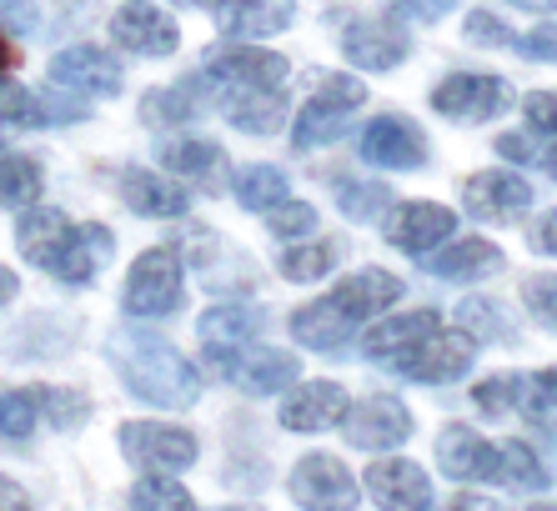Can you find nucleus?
I'll return each instance as SVG.
<instances>
[{
	"instance_id": "nucleus-6",
	"label": "nucleus",
	"mask_w": 557,
	"mask_h": 511,
	"mask_svg": "<svg viewBox=\"0 0 557 511\" xmlns=\"http://www.w3.org/2000/svg\"><path fill=\"white\" fill-rule=\"evenodd\" d=\"M286 491L301 511H357V501H362V486L351 482L347 466L337 457H326V451H307L292 466Z\"/></svg>"
},
{
	"instance_id": "nucleus-47",
	"label": "nucleus",
	"mask_w": 557,
	"mask_h": 511,
	"mask_svg": "<svg viewBox=\"0 0 557 511\" xmlns=\"http://www.w3.org/2000/svg\"><path fill=\"white\" fill-rule=\"evenodd\" d=\"M522 115H528V126L537 136H553L557 141V90H532L528 101H522Z\"/></svg>"
},
{
	"instance_id": "nucleus-49",
	"label": "nucleus",
	"mask_w": 557,
	"mask_h": 511,
	"mask_svg": "<svg viewBox=\"0 0 557 511\" xmlns=\"http://www.w3.org/2000/svg\"><path fill=\"white\" fill-rule=\"evenodd\" d=\"M512 51L528 55V61L557 65V26H537V30H528L522 40H512Z\"/></svg>"
},
{
	"instance_id": "nucleus-26",
	"label": "nucleus",
	"mask_w": 557,
	"mask_h": 511,
	"mask_svg": "<svg viewBox=\"0 0 557 511\" xmlns=\"http://www.w3.org/2000/svg\"><path fill=\"white\" fill-rule=\"evenodd\" d=\"M121 201H126L136 216H146V221H176V216L191 211L186 186L156 176V171H126V176H121Z\"/></svg>"
},
{
	"instance_id": "nucleus-1",
	"label": "nucleus",
	"mask_w": 557,
	"mask_h": 511,
	"mask_svg": "<svg viewBox=\"0 0 557 511\" xmlns=\"http://www.w3.org/2000/svg\"><path fill=\"white\" fill-rule=\"evenodd\" d=\"M111 361H116L121 382L131 386V397L151 401V407L186 411V407H196V397H201V371H196L171 341H161L156 332L111 336Z\"/></svg>"
},
{
	"instance_id": "nucleus-41",
	"label": "nucleus",
	"mask_w": 557,
	"mask_h": 511,
	"mask_svg": "<svg viewBox=\"0 0 557 511\" xmlns=\"http://www.w3.org/2000/svg\"><path fill=\"white\" fill-rule=\"evenodd\" d=\"M267 216V230H272L276 241H301V236H317V205L307 201H276L272 211H261Z\"/></svg>"
},
{
	"instance_id": "nucleus-23",
	"label": "nucleus",
	"mask_w": 557,
	"mask_h": 511,
	"mask_svg": "<svg viewBox=\"0 0 557 511\" xmlns=\"http://www.w3.org/2000/svg\"><path fill=\"white\" fill-rule=\"evenodd\" d=\"M342 55H347L357 71H392L412 55V40L403 30L382 26V21H351L347 36H342Z\"/></svg>"
},
{
	"instance_id": "nucleus-37",
	"label": "nucleus",
	"mask_w": 557,
	"mask_h": 511,
	"mask_svg": "<svg viewBox=\"0 0 557 511\" xmlns=\"http://www.w3.org/2000/svg\"><path fill=\"white\" fill-rule=\"evenodd\" d=\"M40 166L30 155L0 151V205H30L40 196Z\"/></svg>"
},
{
	"instance_id": "nucleus-16",
	"label": "nucleus",
	"mask_w": 557,
	"mask_h": 511,
	"mask_svg": "<svg viewBox=\"0 0 557 511\" xmlns=\"http://www.w3.org/2000/svg\"><path fill=\"white\" fill-rule=\"evenodd\" d=\"M367 497L382 511H428L432 507V482L417 461L387 457L367 466Z\"/></svg>"
},
{
	"instance_id": "nucleus-9",
	"label": "nucleus",
	"mask_w": 557,
	"mask_h": 511,
	"mask_svg": "<svg viewBox=\"0 0 557 511\" xmlns=\"http://www.w3.org/2000/svg\"><path fill=\"white\" fill-rule=\"evenodd\" d=\"M216 371L247 397H276L301 376V361L292 351H276V346H242L226 361H216Z\"/></svg>"
},
{
	"instance_id": "nucleus-27",
	"label": "nucleus",
	"mask_w": 557,
	"mask_h": 511,
	"mask_svg": "<svg viewBox=\"0 0 557 511\" xmlns=\"http://www.w3.org/2000/svg\"><path fill=\"white\" fill-rule=\"evenodd\" d=\"M221 111L232 121L236 130H247V136H276L286 121V90L282 86H251V90H232V96H221Z\"/></svg>"
},
{
	"instance_id": "nucleus-21",
	"label": "nucleus",
	"mask_w": 557,
	"mask_h": 511,
	"mask_svg": "<svg viewBox=\"0 0 557 511\" xmlns=\"http://www.w3.org/2000/svg\"><path fill=\"white\" fill-rule=\"evenodd\" d=\"M196 336H201V351L211 361H226L232 351H242V346H251L261 336V311L242 307V301H221V307L201 311Z\"/></svg>"
},
{
	"instance_id": "nucleus-58",
	"label": "nucleus",
	"mask_w": 557,
	"mask_h": 511,
	"mask_svg": "<svg viewBox=\"0 0 557 511\" xmlns=\"http://www.w3.org/2000/svg\"><path fill=\"white\" fill-rule=\"evenodd\" d=\"M532 511H557V507H532Z\"/></svg>"
},
{
	"instance_id": "nucleus-2",
	"label": "nucleus",
	"mask_w": 557,
	"mask_h": 511,
	"mask_svg": "<svg viewBox=\"0 0 557 511\" xmlns=\"http://www.w3.org/2000/svg\"><path fill=\"white\" fill-rule=\"evenodd\" d=\"M367 105V80L342 76V71H322V86L311 90V101L292 121V146L311 151V146H332L342 130L351 126V115Z\"/></svg>"
},
{
	"instance_id": "nucleus-22",
	"label": "nucleus",
	"mask_w": 557,
	"mask_h": 511,
	"mask_svg": "<svg viewBox=\"0 0 557 511\" xmlns=\"http://www.w3.org/2000/svg\"><path fill=\"white\" fill-rule=\"evenodd\" d=\"M428 261V276L437 282H482V276H497L507 266V256L497 251L493 241H482V236H462V241H442Z\"/></svg>"
},
{
	"instance_id": "nucleus-17",
	"label": "nucleus",
	"mask_w": 557,
	"mask_h": 511,
	"mask_svg": "<svg viewBox=\"0 0 557 511\" xmlns=\"http://www.w3.org/2000/svg\"><path fill=\"white\" fill-rule=\"evenodd\" d=\"M462 205L478 221H518L532 211V186L512 171H482V176H467Z\"/></svg>"
},
{
	"instance_id": "nucleus-25",
	"label": "nucleus",
	"mask_w": 557,
	"mask_h": 511,
	"mask_svg": "<svg viewBox=\"0 0 557 511\" xmlns=\"http://www.w3.org/2000/svg\"><path fill=\"white\" fill-rule=\"evenodd\" d=\"M442 326V316L432 307H417V311H403V316H382L372 321L362 332V357L372 361H392L403 357V351H412L422 336H432Z\"/></svg>"
},
{
	"instance_id": "nucleus-48",
	"label": "nucleus",
	"mask_w": 557,
	"mask_h": 511,
	"mask_svg": "<svg viewBox=\"0 0 557 511\" xmlns=\"http://www.w3.org/2000/svg\"><path fill=\"white\" fill-rule=\"evenodd\" d=\"M462 30H467V40H472V46H507V51H512V30H507L497 15H487V11H472Z\"/></svg>"
},
{
	"instance_id": "nucleus-51",
	"label": "nucleus",
	"mask_w": 557,
	"mask_h": 511,
	"mask_svg": "<svg viewBox=\"0 0 557 511\" xmlns=\"http://www.w3.org/2000/svg\"><path fill=\"white\" fill-rule=\"evenodd\" d=\"M497 151H503L507 161H518V166H532V155H537L522 136H497Z\"/></svg>"
},
{
	"instance_id": "nucleus-53",
	"label": "nucleus",
	"mask_w": 557,
	"mask_h": 511,
	"mask_svg": "<svg viewBox=\"0 0 557 511\" xmlns=\"http://www.w3.org/2000/svg\"><path fill=\"white\" fill-rule=\"evenodd\" d=\"M532 166L543 171V176H553V180H557V141L547 146V151H537V155H532Z\"/></svg>"
},
{
	"instance_id": "nucleus-29",
	"label": "nucleus",
	"mask_w": 557,
	"mask_h": 511,
	"mask_svg": "<svg viewBox=\"0 0 557 511\" xmlns=\"http://www.w3.org/2000/svg\"><path fill=\"white\" fill-rule=\"evenodd\" d=\"M292 336H297V346H307V351H337V346H347L351 336H357V326L342 316L332 296H322V301H307V307L292 316Z\"/></svg>"
},
{
	"instance_id": "nucleus-54",
	"label": "nucleus",
	"mask_w": 557,
	"mask_h": 511,
	"mask_svg": "<svg viewBox=\"0 0 557 511\" xmlns=\"http://www.w3.org/2000/svg\"><path fill=\"white\" fill-rule=\"evenodd\" d=\"M442 511H493V501L487 497H457L453 507H442Z\"/></svg>"
},
{
	"instance_id": "nucleus-36",
	"label": "nucleus",
	"mask_w": 557,
	"mask_h": 511,
	"mask_svg": "<svg viewBox=\"0 0 557 511\" xmlns=\"http://www.w3.org/2000/svg\"><path fill=\"white\" fill-rule=\"evenodd\" d=\"M131 511H196V501L182 482H171L166 472H151L131 486Z\"/></svg>"
},
{
	"instance_id": "nucleus-14",
	"label": "nucleus",
	"mask_w": 557,
	"mask_h": 511,
	"mask_svg": "<svg viewBox=\"0 0 557 511\" xmlns=\"http://www.w3.org/2000/svg\"><path fill=\"white\" fill-rule=\"evenodd\" d=\"M51 86L76 90V96H116L121 61L101 46H65L61 55H51Z\"/></svg>"
},
{
	"instance_id": "nucleus-12",
	"label": "nucleus",
	"mask_w": 557,
	"mask_h": 511,
	"mask_svg": "<svg viewBox=\"0 0 557 511\" xmlns=\"http://www.w3.org/2000/svg\"><path fill=\"white\" fill-rule=\"evenodd\" d=\"M362 161L376 171H422L428 166V141L403 115H376L362 126Z\"/></svg>"
},
{
	"instance_id": "nucleus-60",
	"label": "nucleus",
	"mask_w": 557,
	"mask_h": 511,
	"mask_svg": "<svg viewBox=\"0 0 557 511\" xmlns=\"http://www.w3.org/2000/svg\"><path fill=\"white\" fill-rule=\"evenodd\" d=\"M226 511H242V507H226Z\"/></svg>"
},
{
	"instance_id": "nucleus-18",
	"label": "nucleus",
	"mask_w": 557,
	"mask_h": 511,
	"mask_svg": "<svg viewBox=\"0 0 557 511\" xmlns=\"http://www.w3.org/2000/svg\"><path fill=\"white\" fill-rule=\"evenodd\" d=\"M351 397L337 382H292L282 401V426L286 432H326V426H342Z\"/></svg>"
},
{
	"instance_id": "nucleus-30",
	"label": "nucleus",
	"mask_w": 557,
	"mask_h": 511,
	"mask_svg": "<svg viewBox=\"0 0 557 511\" xmlns=\"http://www.w3.org/2000/svg\"><path fill=\"white\" fill-rule=\"evenodd\" d=\"M497 482L518 491H547L557 482V461H547L532 441H507L497 447Z\"/></svg>"
},
{
	"instance_id": "nucleus-35",
	"label": "nucleus",
	"mask_w": 557,
	"mask_h": 511,
	"mask_svg": "<svg viewBox=\"0 0 557 511\" xmlns=\"http://www.w3.org/2000/svg\"><path fill=\"white\" fill-rule=\"evenodd\" d=\"M518 416H528V422H532V426H543V432H557V366L522 376Z\"/></svg>"
},
{
	"instance_id": "nucleus-19",
	"label": "nucleus",
	"mask_w": 557,
	"mask_h": 511,
	"mask_svg": "<svg viewBox=\"0 0 557 511\" xmlns=\"http://www.w3.org/2000/svg\"><path fill=\"white\" fill-rule=\"evenodd\" d=\"M332 301H337L342 316L362 332V321L382 316L392 301H403V276H392V271H382V266H362L357 276H342Z\"/></svg>"
},
{
	"instance_id": "nucleus-4",
	"label": "nucleus",
	"mask_w": 557,
	"mask_h": 511,
	"mask_svg": "<svg viewBox=\"0 0 557 511\" xmlns=\"http://www.w3.org/2000/svg\"><path fill=\"white\" fill-rule=\"evenodd\" d=\"M472 361H478V341L467 332H442L437 326V332L422 336L412 351L392 357V371L407 376V382H422V386H453L472 371Z\"/></svg>"
},
{
	"instance_id": "nucleus-13",
	"label": "nucleus",
	"mask_w": 557,
	"mask_h": 511,
	"mask_svg": "<svg viewBox=\"0 0 557 511\" xmlns=\"http://www.w3.org/2000/svg\"><path fill=\"white\" fill-rule=\"evenodd\" d=\"M342 432L357 451H392L412 436V411L397 397H367L362 407H347Z\"/></svg>"
},
{
	"instance_id": "nucleus-43",
	"label": "nucleus",
	"mask_w": 557,
	"mask_h": 511,
	"mask_svg": "<svg viewBox=\"0 0 557 511\" xmlns=\"http://www.w3.org/2000/svg\"><path fill=\"white\" fill-rule=\"evenodd\" d=\"M36 401H40V416H51V426H61V432H71V426H81L86 416H91L86 397H76V391H61V386H40Z\"/></svg>"
},
{
	"instance_id": "nucleus-10",
	"label": "nucleus",
	"mask_w": 557,
	"mask_h": 511,
	"mask_svg": "<svg viewBox=\"0 0 557 511\" xmlns=\"http://www.w3.org/2000/svg\"><path fill=\"white\" fill-rule=\"evenodd\" d=\"M111 36H116L121 51L141 55V61L176 55V46H182L176 21H171L161 5H151V0H131V5H121V11L111 15Z\"/></svg>"
},
{
	"instance_id": "nucleus-55",
	"label": "nucleus",
	"mask_w": 557,
	"mask_h": 511,
	"mask_svg": "<svg viewBox=\"0 0 557 511\" xmlns=\"http://www.w3.org/2000/svg\"><path fill=\"white\" fill-rule=\"evenodd\" d=\"M15 291H21V282H15V271L0 266V307H5V301H15Z\"/></svg>"
},
{
	"instance_id": "nucleus-31",
	"label": "nucleus",
	"mask_w": 557,
	"mask_h": 511,
	"mask_svg": "<svg viewBox=\"0 0 557 511\" xmlns=\"http://www.w3.org/2000/svg\"><path fill=\"white\" fill-rule=\"evenodd\" d=\"M342 261V241H317V236H301V241H282L276 251V271L286 282H322L332 276Z\"/></svg>"
},
{
	"instance_id": "nucleus-59",
	"label": "nucleus",
	"mask_w": 557,
	"mask_h": 511,
	"mask_svg": "<svg viewBox=\"0 0 557 511\" xmlns=\"http://www.w3.org/2000/svg\"><path fill=\"white\" fill-rule=\"evenodd\" d=\"M182 5H201V0H182Z\"/></svg>"
},
{
	"instance_id": "nucleus-3",
	"label": "nucleus",
	"mask_w": 557,
	"mask_h": 511,
	"mask_svg": "<svg viewBox=\"0 0 557 511\" xmlns=\"http://www.w3.org/2000/svg\"><path fill=\"white\" fill-rule=\"evenodd\" d=\"M126 316H141V321H156V316H171L182 311L186 301V271H182V256L171 246H151L131 261V276H126Z\"/></svg>"
},
{
	"instance_id": "nucleus-15",
	"label": "nucleus",
	"mask_w": 557,
	"mask_h": 511,
	"mask_svg": "<svg viewBox=\"0 0 557 511\" xmlns=\"http://www.w3.org/2000/svg\"><path fill=\"white\" fill-rule=\"evenodd\" d=\"M216 30L236 46H251L261 36H276L297 21V0H216L211 5Z\"/></svg>"
},
{
	"instance_id": "nucleus-11",
	"label": "nucleus",
	"mask_w": 557,
	"mask_h": 511,
	"mask_svg": "<svg viewBox=\"0 0 557 511\" xmlns=\"http://www.w3.org/2000/svg\"><path fill=\"white\" fill-rule=\"evenodd\" d=\"M387 241L397 246L403 256H432L442 241L457 236V211L432 201H407V205H387Z\"/></svg>"
},
{
	"instance_id": "nucleus-34",
	"label": "nucleus",
	"mask_w": 557,
	"mask_h": 511,
	"mask_svg": "<svg viewBox=\"0 0 557 511\" xmlns=\"http://www.w3.org/2000/svg\"><path fill=\"white\" fill-rule=\"evenodd\" d=\"M161 166H166L171 176H186V180H211L221 171V146L216 141H201V136L166 141V146H161Z\"/></svg>"
},
{
	"instance_id": "nucleus-28",
	"label": "nucleus",
	"mask_w": 557,
	"mask_h": 511,
	"mask_svg": "<svg viewBox=\"0 0 557 511\" xmlns=\"http://www.w3.org/2000/svg\"><path fill=\"white\" fill-rule=\"evenodd\" d=\"M65 236H71V221H65V211H55V205H30L26 216H21V226H15L21 256L40 271H51V261L65 246Z\"/></svg>"
},
{
	"instance_id": "nucleus-57",
	"label": "nucleus",
	"mask_w": 557,
	"mask_h": 511,
	"mask_svg": "<svg viewBox=\"0 0 557 511\" xmlns=\"http://www.w3.org/2000/svg\"><path fill=\"white\" fill-rule=\"evenodd\" d=\"M5 65H11V46H5V40H0V71H5Z\"/></svg>"
},
{
	"instance_id": "nucleus-45",
	"label": "nucleus",
	"mask_w": 557,
	"mask_h": 511,
	"mask_svg": "<svg viewBox=\"0 0 557 511\" xmlns=\"http://www.w3.org/2000/svg\"><path fill=\"white\" fill-rule=\"evenodd\" d=\"M522 307H528V316L537 321V326L557 332V276H532V282L522 286Z\"/></svg>"
},
{
	"instance_id": "nucleus-8",
	"label": "nucleus",
	"mask_w": 557,
	"mask_h": 511,
	"mask_svg": "<svg viewBox=\"0 0 557 511\" xmlns=\"http://www.w3.org/2000/svg\"><path fill=\"white\" fill-rule=\"evenodd\" d=\"M121 451L146 472H186L196 461V436L186 426L166 422H126L121 426Z\"/></svg>"
},
{
	"instance_id": "nucleus-7",
	"label": "nucleus",
	"mask_w": 557,
	"mask_h": 511,
	"mask_svg": "<svg viewBox=\"0 0 557 511\" xmlns=\"http://www.w3.org/2000/svg\"><path fill=\"white\" fill-rule=\"evenodd\" d=\"M507 105V86L503 76H487V71H453L432 86V111L457 121V126H478V121H493Z\"/></svg>"
},
{
	"instance_id": "nucleus-44",
	"label": "nucleus",
	"mask_w": 557,
	"mask_h": 511,
	"mask_svg": "<svg viewBox=\"0 0 557 511\" xmlns=\"http://www.w3.org/2000/svg\"><path fill=\"white\" fill-rule=\"evenodd\" d=\"M0 126H40V101L5 76H0Z\"/></svg>"
},
{
	"instance_id": "nucleus-32",
	"label": "nucleus",
	"mask_w": 557,
	"mask_h": 511,
	"mask_svg": "<svg viewBox=\"0 0 557 511\" xmlns=\"http://www.w3.org/2000/svg\"><path fill=\"white\" fill-rule=\"evenodd\" d=\"M232 191L242 211H272L276 201L292 196V180H286L282 166H242L232 176Z\"/></svg>"
},
{
	"instance_id": "nucleus-56",
	"label": "nucleus",
	"mask_w": 557,
	"mask_h": 511,
	"mask_svg": "<svg viewBox=\"0 0 557 511\" xmlns=\"http://www.w3.org/2000/svg\"><path fill=\"white\" fill-rule=\"evenodd\" d=\"M512 5H522V11H557V0H512Z\"/></svg>"
},
{
	"instance_id": "nucleus-50",
	"label": "nucleus",
	"mask_w": 557,
	"mask_h": 511,
	"mask_svg": "<svg viewBox=\"0 0 557 511\" xmlns=\"http://www.w3.org/2000/svg\"><path fill=\"white\" fill-rule=\"evenodd\" d=\"M532 246L543 256H557V211H547L543 221H537V230H532Z\"/></svg>"
},
{
	"instance_id": "nucleus-46",
	"label": "nucleus",
	"mask_w": 557,
	"mask_h": 511,
	"mask_svg": "<svg viewBox=\"0 0 557 511\" xmlns=\"http://www.w3.org/2000/svg\"><path fill=\"white\" fill-rule=\"evenodd\" d=\"M457 0H392V15L397 21H412V26H437L442 15H453Z\"/></svg>"
},
{
	"instance_id": "nucleus-5",
	"label": "nucleus",
	"mask_w": 557,
	"mask_h": 511,
	"mask_svg": "<svg viewBox=\"0 0 557 511\" xmlns=\"http://www.w3.org/2000/svg\"><path fill=\"white\" fill-rule=\"evenodd\" d=\"M191 86L201 90V101H221V96L251 90V86H282L286 90V61L276 51H261V46H236V51L207 61V71H196Z\"/></svg>"
},
{
	"instance_id": "nucleus-33",
	"label": "nucleus",
	"mask_w": 557,
	"mask_h": 511,
	"mask_svg": "<svg viewBox=\"0 0 557 511\" xmlns=\"http://www.w3.org/2000/svg\"><path fill=\"white\" fill-rule=\"evenodd\" d=\"M332 191H337V211L357 226H372V221L387 216L392 205V191L382 180H357V176H337L332 180Z\"/></svg>"
},
{
	"instance_id": "nucleus-38",
	"label": "nucleus",
	"mask_w": 557,
	"mask_h": 511,
	"mask_svg": "<svg viewBox=\"0 0 557 511\" xmlns=\"http://www.w3.org/2000/svg\"><path fill=\"white\" fill-rule=\"evenodd\" d=\"M457 321H462V332L472 341H512V321L497 301H482V296H467L462 307H457Z\"/></svg>"
},
{
	"instance_id": "nucleus-39",
	"label": "nucleus",
	"mask_w": 557,
	"mask_h": 511,
	"mask_svg": "<svg viewBox=\"0 0 557 511\" xmlns=\"http://www.w3.org/2000/svg\"><path fill=\"white\" fill-rule=\"evenodd\" d=\"M196 96L201 90L186 80V86H171V90H151L141 101V121L146 126H182V121H191L196 115Z\"/></svg>"
},
{
	"instance_id": "nucleus-20",
	"label": "nucleus",
	"mask_w": 557,
	"mask_h": 511,
	"mask_svg": "<svg viewBox=\"0 0 557 511\" xmlns=\"http://www.w3.org/2000/svg\"><path fill=\"white\" fill-rule=\"evenodd\" d=\"M437 466L453 482H497V447L482 441L472 426L453 422L437 436Z\"/></svg>"
},
{
	"instance_id": "nucleus-52",
	"label": "nucleus",
	"mask_w": 557,
	"mask_h": 511,
	"mask_svg": "<svg viewBox=\"0 0 557 511\" xmlns=\"http://www.w3.org/2000/svg\"><path fill=\"white\" fill-rule=\"evenodd\" d=\"M0 511H30V497L11 482V476H0Z\"/></svg>"
},
{
	"instance_id": "nucleus-40",
	"label": "nucleus",
	"mask_w": 557,
	"mask_h": 511,
	"mask_svg": "<svg viewBox=\"0 0 557 511\" xmlns=\"http://www.w3.org/2000/svg\"><path fill=\"white\" fill-rule=\"evenodd\" d=\"M518 397H522V376H487V382L472 386V407L482 416H493V422H507V416H518Z\"/></svg>"
},
{
	"instance_id": "nucleus-42",
	"label": "nucleus",
	"mask_w": 557,
	"mask_h": 511,
	"mask_svg": "<svg viewBox=\"0 0 557 511\" xmlns=\"http://www.w3.org/2000/svg\"><path fill=\"white\" fill-rule=\"evenodd\" d=\"M40 422V401L36 391H5L0 397V436L5 441H26Z\"/></svg>"
},
{
	"instance_id": "nucleus-24",
	"label": "nucleus",
	"mask_w": 557,
	"mask_h": 511,
	"mask_svg": "<svg viewBox=\"0 0 557 511\" xmlns=\"http://www.w3.org/2000/svg\"><path fill=\"white\" fill-rule=\"evenodd\" d=\"M111 251H116V241H111L106 226H96V221L91 226H71L65 246L51 261V276H61L65 286H86V282H96V271L111 261Z\"/></svg>"
}]
</instances>
